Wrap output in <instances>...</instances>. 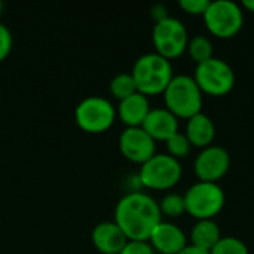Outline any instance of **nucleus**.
Here are the masks:
<instances>
[{"label":"nucleus","mask_w":254,"mask_h":254,"mask_svg":"<svg viewBox=\"0 0 254 254\" xmlns=\"http://www.w3.org/2000/svg\"><path fill=\"white\" fill-rule=\"evenodd\" d=\"M128 241H149L153 229L162 222L159 204L144 192H129L119 199L115 220Z\"/></svg>","instance_id":"f257e3e1"},{"label":"nucleus","mask_w":254,"mask_h":254,"mask_svg":"<svg viewBox=\"0 0 254 254\" xmlns=\"http://www.w3.org/2000/svg\"><path fill=\"white\" fill-rule=\"evenodd\" d=\"M131 76L135 82L137 92L152 97L164 94L165 88L174 77V73L171 61L156 52H149L135 60Z\"/></svg>","instance_id":"f03ea898"},{"label":"nucleus","mask_w":254,"mask_h":254,"mask_svg":"<svg viewBox=\"0 0 254 254\" xmlns=\"http://www.w3.org/2000/svg\"><path fill=\"white\" fill-rule=\"evenodd\" d=\"M164 104L177 119H190L202 112V91L195 79L188 74H177L164 91Z\"/></svg>","instance_id":"7ed1b4c3"},{"label":"nucleus","mask_w":254,"mask_h":254,"mask_svg":"<svg viewBox=\"0 0 254 254\" xmlns=\"http://www.w3.org/2000/svg\"><path fill=\"white\" fill-rule=\"evenodd\" d=\"M185 196L186 214L198 220H214L216 216L225 207L226 196L219 186V183H207V182H196L192 185Z\"/></svg>","instance_id":"20e7f679"},{"label":"nucleus","mask_w":254,"mask_h":254,"mask_svg":"<svg viewBox=\"0 0 254 254\" xmlns=\"http://www.w3.org/2000/svg\"><path fill=\"white\" fill-rule=\"evenodd\" d=\"M183 168L180 161L168 153H156L140 167L138 182L141 186L152 190L173 189L182 180Z\"/></svg>","instance_id":"39448f33"},{"label":"nucleus","mask_w":254,"mask_h":254,"mask_svg":"<svg viewBox=\"0 0 254 254\" xmlns=\"http://www.w3.org/2000/svg\"><path fill=\"white\" fill-rule=\"evenodd\" d=\"M202 18L207 30L219 39H232L244 25V10L232 0H211Z\"/></svg>","instance_id":"423d86ee"},{"label":"nucleus","mask_w":254,"mask_h":254,"mask_svg":"<svg viewBox=\"0 0 254 254\" xmlns=\"http://www.w3.org/2000/svg\"><path fill=\"white\" fill-rule=\"evenodd\" d=\"M77 127L86 134H103L112 128L116 119L115 106L104 97L91 95L83 98L74 109Z\"/></svg>","instance_id":"0eeeda50"},{"label":"nucleus","mask_w":254,"mask_h":254,"mask_svg":"<svg viewBox=\"0 0 254 254\" xmlns=\"http://www.w3.org/2000/svg\"><path fill=\"white\" fill-rule=\"evenodd\" d=\"M202 91L211 97H223L235 86V71L229 63L220 58H210L195 67L192 76Z\"/></svg>","instance_id":"6e6552de"},{"label":"nucleus","mask_w":254,"mask_h":254,"mask_svg":"<svg viewBox=\"0 0 254 254\" xmlns=\"http://www.w3.org/2000/svg\"><path fill=\"white\" fill-rule=\"evenodd\" d=\"M152 42L155 46V52L171 61L186 52L189 34L185 24L179 18L168 16L159 22H155L152 31Z\"/></svg>","instance_id":"1a4fd4ad"},{"label":"nucleus","mask_w":254,"mask_h":254,"mask_svg":"<svg viewBox=\"0 0 254 254\" xmlns=\"http://www.w3.org/2000/svg\"><path fill=\"white\" fill-rule=\"evenodd\" d=\"M231 168V155L222 146H208L202 149L193 162V173L198 182L219 183Z\"/></svg>","instance_id":"9d476101"},{"label":"nucleus","mask_w":254,"mask_h":254,"mask_svg":"<svg viewBox=\"0 0 254 254\" xmlns=\"http://www.w3.org/2000/svg\"><path fill=\"white\" fill-rule=\"evenodd\" d=\"M119 150L125 159L143 165L156 155V141L141 128H125L119 137Z\"/></svg>","instance_id":"9b49d317"},{"label":"nucleus","mask_w":254,"mask_h":254,"mask_svg":"<svg viewBox=\"0 0 254 254\" xmlns=\"http://www.w3.org/2000/svg\"><path fill=\"white\" fill-rule=\"evenodd\" d=\"M147 243L153 252L161 254H179L189 246L185 231L171 222H161L153 229Z\"/></svg>","instance_id":"f8f14e48"},{"label":"nucleus","mask_w":254,"mask_h":254,"mask_svg":"<svg viewBox=\"0 0 254 254\" xmlns=\"http://www.w3.org/2000/svg\"><path fill=\"white\" fill-rule=\"evenodd\" d=\"M141 128L155 141H167L179 132V119L165 107H158L149 112Z\"/></svg>","instance_id":"ddd939ff"},{"label":"nucleus","mask_w":254,"mask_h":254,"mask_svg":"<svg viewBox=\"0 0 254 254\" xmlns=\"http://www.w3.org/2000/svg\"><path fill=\"white\" fill-rule=\"evenodd\" d=\"M94 247L101 254H119L128 243V238L115 222H101L92 229Z\"/></svg>","instance_id":"4468645a"},{"label":"nucleus","mask_w":254,"mask_h":254,"mask_svg":"<svg viewBox=\"0 0 254 254\" xmlns=\"http://www.w3.org/2000/svg\"><path fill=\"white\" fill-rule=\"evenodd\" d=\"M152 110L149 97L135 92L131 97L119 101L116 109V116H119L121 122L127 125V128H138L143 125L146 116Z\"/></svg>","instance_id":"2eb2a0df"},{"label":"nucleus","mask_w":254,"mask_h":254,"mask_svg":"<svg viewBox=\"0 0 254 254\" xmlns=\"http://www.w3.org/2000/svg\"><path fill=\"white\" fill-rule=\"evenodd\" d=\"M185 135L188 137L192 147H198L202 150L213 144L216 138V125L210 116L201 112L188 119Z\"/></svg>","instance_id":"dca6fc26"},{"label":"nucleus","mask_w":254,"mask_h":254,"mask_svg":"<svg viewBox=\"0 0 254 254\" xmlns=\"http://www.w3.org/2000/svg\"><path fill=\"white\" fill-rule=\"evenodd\" d=\"M220 238L222 232L214 220H198L190 231V246L205 252H211Z\"/></svg>","instance_id":"f3484780"},{"label":"nucleus","mask_w":254,"mask_h":254,"mask_svg":"<svg viewBox=\"0 0 254 254\" xmlns=\"http://www.w3.org/2000/svg\"><path fill=\"white\" fill-rule=\"evenodd\" d=\"M186 52L189 54L190 60L198 65L201 63H205L208 61L210 58H213V43L211 40L207 37V36H202V34H198V36H193L189 39V43H188V49Z\"/></svg>","instance_id":"a211bd4d"},{"label":"nucleus","mask_w":254,"mask_h":254,"mask_svg":"<svg viewBox=\"0 0 254 254\" xmlns=\"http://www.w3.org/2000/svg\"><path fill=\"white\" fill-rule=\"evenodd\" d=\"M109 89H110V94L119 101H122V100H125V98H128L137 92V86H135V82H134L131 73L116 74L112 79Z\"/></svg>","instance_id":"6ab92c4d"},{"label":"nucleus","mask_w":254,"mask_h":254,"mask_svg":"<svg viewBox=\"0 0 254 254\" xmlns=\"http://www.w3.org/2000/svg\"><path fill=\"white\" fill-rule=\"evenodd\" d=\"M158 204H159L161 214L170 219H177L186 213L185 196L180 193H167Z\"/></svg>","instance_id":"aec40b11"},{"label":"nucleus","mask_w":254,"mask_h":254,"mask_svg":"<svg viewBox=\"0 0 254 254\" xmlns=\"http://www.w3.org/2000/svg\"><path fill=\"white\" fill-rule=\"evenodd\" d=\"M165 146H167V153L177 161H180L182 158H186L192 149L188 137L185 135V132H180V131L174 134L171 138H168L165 141Z\"/></svg>","instance_id":"412c9836"},{"label":"nucleus","mask_w":254,"mask_h":254,"mask_svg":"<svg viewBox=\"0 0 254 254\" xmlns=\"http://www.w3.org/2000/svg\"><path fill=\"white\" fill-rule=\"evenodd\" d=\"M210 254H250L244 241L237 237H222Z\"/></svg>","instance_id":"4be33fe9"},{"label":"nucleus","mask_w":254,"mask_h":254,"mask_svg":"<svg viewBox=\"0 0 254 254\" xmlns=\"http://www.w3.org/2000/svg\"><path fill=\"white\" fill-rule=\"evenodd\" d=\"M210 1L211 0H180L179 1V6L188 15L204 16V13L207 12V9L210 6Z\"/></svg>","instance_id":"5701e85b"},{"label":"nucleus","mask_w":254,"mask_h":254,"mask_svg":"<svg viewBox=\"0 0 254 254\" xmlns=\"http://www.w3.org/2000/svg\"><path fill=\"white\" fill-rule=\"evenodd\" d=\"M12 46H13L12 33L4 24L0 22V63L9 57V54L12 52Z\"/></svg>","instance_id":"b1692460"},{"label":"nucleus","mask_w":254,"mask_h":254,"mask_svg":"<svg viewBox=\"0 0 254 254\" xmlns=\"http://www.w3.org/2000/svg\"><path fill=\"white\" fill-rule=\"evenodd\" d=\"M119 254H155L147 241H128Z\"/></svg>","instance_id":"393cba45"},{"label":"nucleus","mask_w":254,"mask_h":254,"mask_svg":"<svg viewBox=\"0 0 254 254\" xmlns=\"http://www.w3.org/2000/svg\"><path fill=\"white\" fill-rule=\"evenodd\" d=\"M168 16H170L168 10H167V7L164 4H155L152 7V18L155 19V22H159V21H162V19H165Z\"/></svg>","instance_id":"a878e982"},{"label":"nucleus","mask_w":254,"mask_h":254,"mask_svg":"<svg viewBox=\"0 0 254 254\" xmlns=\"http://www.w3.org/2000/svg\"><path fill=\"white\" fill-rule=\"evenodd\" d=\"M179 254H210V252H205V250H201V249H196L193 246H188L185 250H182Z\"/></svg>","instance_id":"bb28decb"},{"label":"nucleus","mask_w":254,"mask_h":254,"mask_svg":"<svg viewBox=\"0 0 254 254\" xmlns=\"http://www.w3.org/2000/svg\"><path fill=\"white\" fill-rule=\"evenodd\" d=\"M241 7H243V10H247V12L254 13V0H243Z\"/></svg>","instance_id":"cd10ccee"},{"label":"nucleus","mask_w":254,"mask_h":254,"mask_svg":"<svg viewBox=\"0 0 254 254\" xmlns=\"http://www.w3.org/2000/svg\"><path fill=\"white\" fill-rule=\"evenodd\" d=\"M1 12H3V3L0 1V16H1Z\"/></svg>","instance_id":"c85d7f7f"}]
</instances>
